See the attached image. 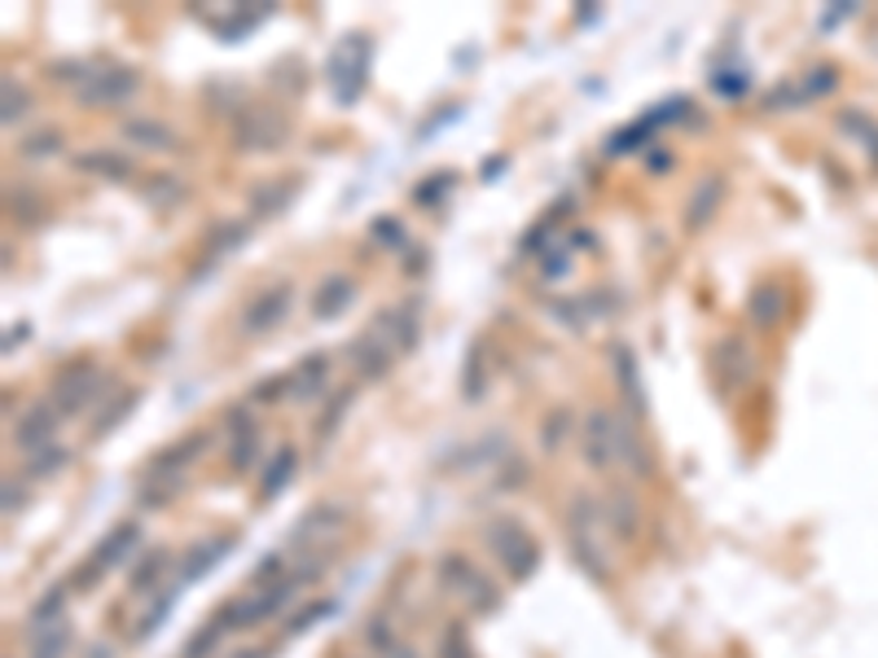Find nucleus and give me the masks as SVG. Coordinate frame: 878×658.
<instances>
[{"label": "nucleus", "mask_w": 878, "mask_h": 658, "mask_svg": "<svg viewBox=\"0 0 878 658\" xmlns=\"http://www.w3.org/2000/svg\"><path fill=\"white\" fill-rule=\"evenodd\" d=\"M67 650H71V632L62 623H53L40 637H31V658H67Z\"/></svg>", "instance_id": "33"}, {"label": "nucleus", "mask_w": 878, "mask_h": 658, "mask_svg": "<svg viewBox=\"0 0 878 658\" xmlns=\"http://www.w3.org/2000/svg\"><path fill=\"white\" fill-rule=\"evenodd\" d=\"M133 409H137V391H128V395H119V400H115V404H110V409H106V413L97 418V426H92V435H110V431L119 426V418H128Z\"/></svg>", "instance_id": "39"}, {"label": "nucleus", "mask_w": 878, "mask_h": 658, "mask_svg": "<svg viewBox=\"0 0 878 658\" xmlns=\"http://www.w3.org/2000/svg\"><path fill=\"white\" fill-rule=\"evenodd\" d=\"M330 369H334V356H330V352H312V356H303V361L286 373V391H291V400L308 404V400L325 395V391H330Z\"/></svg>", "instance_id": "13"}, {"label": "nucleus", "mask_w": 878, "mask_h": 658, "mask_svg": "<svg viewBox=\"0 0 878 658\" xmlns=\"http://www.w3.org/2000/svg\"><path fill=\"white\" fill-rule=\"evenodd\" d=\"M167 571H172V553H167V549H154V553H146V558L128 571V592H133V597L158 592V585L167 580Z\"/></svg>", "instance_id": "23"}, {"label": "nucleus", "mask_w": 878, "mask_h": 658, "mask_svg": "<svg viewBox=\"0 0 878 658\" xmlns=\"http://www.w3.org/2000/svg\"><path fill=\"white\" fill-rule=\"evenodd\" d=\"M294 303V291L291 282H273V286H264V291L255 294L246 307H242V334H269V330H277L282 321H286V312H291Z\"/></svg>", "instance_id": "9"}, {"label": "nucleus", "mask_w": 878, "mask_h": 658, "mask_svg": "<svg viewBox=\"0 0 878 658\" xmlns=\"http://www.w3.org/2000/svg\"><path fill=\"white\" fill-rule=\"evenodd\" d=\"M167 615H172V592H154V606H149L146 615L137 619V628H133V641H149L154 637V628H163L167 623Z\"/></svg>", "instance_id": "36"}, {"label": "nucleus", "mask_w": 878, "mask_h": 658, "mask_svg": "<svg viewBox=\"0 0 878 658\" xmlns=\"http://www.w3.org/2000/svg\"><path fill=\"white\" fill-rule=\"evenodd\" d=\"M365 646L373 650V655H391L396 646H404L400 637H396V623H391V615H373V619H365Z\"/></svg>", "instance_id": "28"}, {"label": "nucleus", "mask_w": 878, "mask_h": 658, "mask_svg": "<svg viewBox=\"0 0 878 658\" xmlns=\"http://www.w3.org/2000/svg\"><path fill=\"white\" fill-rule=\"evenodd\" d=\"M246 233H251V224L246 219H233V224H220L216 233L207 237V255L216 259V255H233L242 242H246Z\"/></svg>", "instance_id": "31"}, {"label": "nucleus", "mask_w": 878, "mask_h": 658, "mask_svg": "<svg viewBox=\"0 0 878 658\" xmlns=\"http://www.w3.org/2000/svg\"><path fill=\"white\" fill-rule=\"evenodd\" d=\"M567 431H572V409H554V413L545 418V426H540V448L554 452V448L567 439Z\"/></svg>", "instance_id": "38"}, {"label": "nucleus", "mask_w": 878, "mask_h": 658, "mask_svg": "<svg viewBox=\"0 0 878 658\" xmlns=\"http://www.w3.org/2000/svg\"><path fill=\"white\" fill-rule=\"evenodd\" d=\"M484 386H488L484 347H479V343H470V352H466V369H461V391H466V400H479V395H484Z\"/></svg>", "instance_id": "30"}, {"label": "nucleus", "mask_w": 878, "mask_h": 658, "mask_svg": "<svg viewBox=\"0 0 878 658\" xmlns=\"http://www.w3.org/2000/svg\"><path fill=\"white\" fill-rule=\"evenodd\" d=\"M357 303V286H352V277H325L316 291H312V316L316 321H334V316H343L348 307Z\"/></svg>", "instance_id": "20"}, {"label": "nucleus", "mask_w": 878, "mask_h": 658, "mask_svg": "<svg viewBox=\"0 0 878 658\" xmlns=\"http://www.w3.org/2000/svg\"><path fill=\"white\" fill-rule=\"evenodd\" d=\"M18 505H22V488L9 479V483H4V513H13Z\"/></svg>", "instance_id": "45"}, {"label": "nucleus", "mask_w": 878, "mask_h": 658, "mask_svg": "<svg viewBox=\"0 0 878 658\" xmlns=\"http://www.w3.org/2000/svg\"><path fill=\"white\" fill-rule=\"evenodd\" d=\"M58 409L49 404V400H40V404H31L22 418H18V426H13V443H18V452H40V448H49L53 435H58Z\"/></svg>", "instance_id": "12"}, {"label": "nucleus", "mask_w": 878, "mask_h": 658, "mask_svg": "<svg viewBox=\"0 0 878 658\" xmlns=\"http://www.w3.org/2000/svg\"><path fill=\"white\" fill-rule=\"evenodd\" d=\"M228 549H233V536H216V540H203L198 549H189V553H185V562H181V585H189V580L207 576Z\"/></svg>", "instance_id": "24"}, {"label": "nucleus", "mask_w": 878, "mask_h": 658, "mask_svg": "<svg viewBox=\"0 0 878 658\" xmlns=\"http://www.w3.org/2000/svg\"><path fill=\"white\" fill-rule=\"evenodd\" d=\"M475 576H479V567L466 558V553H443L436 562V580H439V588L443 592H466V588L475 585Z\"/></svg>", "instance_id": "25"}, {"label": "nucleus", "mask_w": 878, "mask_h": 658, "mask_svg": "<svg viewBox=\"0 0 878 658\" xmlns=\"http://www.w3.org/2000/svg\"><path fill=\"white\" fill-rule=\"evenodd\" d=\"M369 53H373V49H369L365 36H343V40L334 45L330 62H325V71H330V88H334V97H339L343 106H352V101L361 97V88H365Z\"/></svg>", "instance_id": "5"}, {"label": "nucleus", "mask_w": 878, "mask_h": 658, "mask_svg": "<svg viewBox=\"0 0 878 658\" xmlns=\"http://www.w3.org/2000/svg\"><path fill=\"white\" fill-rule=\"evenodd\" d=\"M291 571H286V558L282 553H269V558H260V567L251 571V588H273L282 585Z\"/></svg>", "instance_id": "37"}, {"label": "nucleus", "mask_w": 878, "mask_h": 658, "mask_svg": "<svg viewBox=\"0 0 878 658\" xmlns=\"http://www.w3.org/2000/svg\"><path fill=\"white\" fill-rule=\"evenodd\" d=\"M75 167H79V171H97V176H106V180H124V176H133V163H128L124 154H115V149L79 154V158H75Z\"/></svg>", "instance_id": "27"}, {"label": "nucleus", "mask_w": 878, "mask_h": 658, "mask_svg": "<svg viewBox=\"0 0 878 658\" xmlns=\"http://www.w3.org/2000/svg\"><path fill=\"white\" fill-rule=\"evenodd\" d=\"M387 658H418V655H413L409 646H396V650H391V655H387Z\"/></svg>", "instance_id": "47"}, {"label": "nucleus", "mask_w": 878, "mask_h": 658, "mask_svg": "<svg viewBox=\"0 0 878 658\" xmlns=\"http://www.w3.org/2000/svg\"><path fill=\"white\" fill-rule=\"evenodd\" d=\"M567 268H572V251H567V246H549V255L540 259V273H545V282H558Z\"/></svg>", "instance_id": "42"}, {"label": "nucleus", "mask_w": 878, "mask_h": 658, "mask_svg": "<svg viewBox=\"0 0 878 658\" xmlns=\"http://www.w3.org/2000/svg\"><path fill=\"white\" fill-rule=\"evenodd\" d=\"M207 443H212V435H207V431L176 439L172 448L154 452V465H149L146 479H185V465H189V461H198V456L207 452Z\"/></svg>", "instance_id": "15"}, {"label": "nucleus", "mask_w": 878, "mask_h": 658, "mask_svg": "<svg viewBox=\"0 0 878 658\" xmlns=\"http://www.w3.org/2000/svg\"><path fill=\"white\" fill-rule=\"evenodd\" d=\"M294 198V176H277L251 194V216H277Z\"/></svg>", "instance_id": "26"}, {"label": "nucleus", "mask_w": 878, "mask_h": 658, "mask_svg": "<svg viewBox=\"0 0 878 658\" xmlns=\"http://www.w3.org/2000/svg\"><path fill=\"white\" fill-rule=\"evenodd\" d=\"M110 377L101 373V369L92 365V361H71V365H62L53 373V386H49V404L62 413V418H75V413H84L92 400H101Z\"/></svg>", "instance_id": "3"}, {"label": "nucleus", "mask_w": 878, "mask_h": 658, "mask_svg": "<svg viewBox=\"0 0 878 658\" xmlns=\"http://www.w3.org/2000/svg\"><path fill=\"white\" fill-rule=\"evenodd\" d=\"M294 470H299V452H294L291 443H282V448L264 461V470H260V501H273V497L294 479Z\"/></svg>", "instance_id": "22"}, {"label": "nucleus", "mask_w": 878, "mask_h": 658, "mask_svg": "<svg viewBox=\"0 0 878 658\" xmlns=\"http://www.w3.org/2000/svg\"><path fill=\"white\" fill-rule=\"evenodd\" d=\"M343 518H348V510H343V505H334V501L312 505V510L294 522L291 544L299 549V553H316V558H321V549L334 540V531L343 527Z\"/></svg>", "instance_id": "10"}, {"label": "nucleus", "mask_w": 878, "mask_h": 658, "mask_svg": "<svg viewBox=\"0 0 878 658\" xmlns=\"http://www.w3.org/2000/svg\"><path fill=\"white\" fill-rule=\"evenodd\" d=\"M228 658H273V650H264V646H251V650H237V655Z\"/></svg>", "instance_id": "46"}, {"label": "nucleus", "mask_w": 878, "mask_h": 658, "mask_svg": "<svg viewBox=\"0 0 878 658\" xmlns=\"http://www.w3.org/2000/svg\"><path fill=\"white\" fill-rule=\"evenodd\" d=\"M62 465H67V448L62 443H49V448H40V452L27 456V479H53Z\"/></svg>", "instance_id": "29"}, {"label": "nucleus", "mask_w": 878, "mask_h": 658, "mask_svg": "<svg viewBox=\"0 0 878 658\" xmlns=\"http://www.w3.org/2000/svg\"><path fill=\"white\" fill-rule=\"evenodd\" d=\"M751 369H755V356H751L747 338L730 334V338H721V343H716V377H721V386H725V391L747 386Z\"/></svg>", "instance_id": "16"}, {"label": "nucleus", "mask_w": 878, "mask_h": 658, "mask_svg": "<svg viewBox=\"0 0 878 658\" xmlns=\"http://www.w3.org/2000/svg\"><path fill=\"white\" fill-rule=\"evenodd\" d=\"M0 97H4V110H0V119L13 128L27 110H31V97H27V88L13 79V75H4V84H0Z\"/></svg>", "instance_id": "32"}, {"label": "nucleus", "mask_w": 878, "mask_h": 658, "mask_svg": "<svg viewBox=\"0 0 878 658\" xmlns=\"http://www.w3.org/2000/svg\"><path fill=\"white\" fill-rule=\"evenodd\" d=\"M137 88H142V79H137L133 67H92V75L75 88V97H79V106L101 110V106H124V101H133Z\"/></svg>", "instance_id": "8"}, {"label": "nucleus", "mask_w": 878, "mask_h": 658, "mask_svg": "<svg viewBox=\"0 0 878 658\" xmlns=\"http://www.w3.org/2000/svg\"><path fill=\"white\" fill-rule=\"evenodd\" d=\"M611 369H615V382H620V391H624V404H628L633 422H642V418H646V395H642V369H637V356H633L624 343H615V347H611Z\"/></svg>", "instance_id": "17"}, {"label": "nucleus", "mask_w": 878, "mask_h": 658, "mask_svg": "<svg viewBox=\"0 0 878 658\" xmlns=\"http://www.w3.org/2000/svg\"><path fill=\"white\" fill-rule=\"evenodd\" d=\"M348 404H352V391H343V395H339V404H330V409H325V418L316 422V439H330V431L339 426V418H343V409H348Z\"/></svg>", "instance_id": "44"}, {"label": "nucleus", "mask_w": 878, "mask_h": 658, "mask_svg": "<svg viewBox=\"0 0 878 658\" xmlns=\"http://www.w3.org/2000/svg\"><path fill=\"white\" fill-rule=\"evenodd\" d=\"M137 540H142V527L137 522H119V527H110L106 536H101V544L79 562V571H75V588H97L115 567H124L128 562V553L137 549Z\"/></svg>", "instance_id": "4"}, {"label": "nucleus", "mask_w": 878, "mask_h": 658, "mask_svg": "<svg viewBox=\"0 0 878 658\" xmlns=\"http://www.w3.org/2000/svg\"><path fill=\"white\" fill-rule=\"evenodd\" d=\"M567 540H572V558L593 585L611 580V531H606V513L593 492H576L567 505Z\"/></svg>", "instance_id": "1"}, {"label": "nucleus", "mask_w": 878, "mask_h": 658, "mask_svg": "<svg viewBox=\"0 0 878 658\" xmlns=\"http://www.w3.org/2000/svg\"><path fill=\"white\" fill-rule=\"evenodd\" d=\"M576 435H581V456H585V465L593 474H602V470H611V465H620V435H624V413H615V409H588L585 418H581V426H576Z\"/></svg>", "instance_id": "2"}, {"label": "nucleus", "mask_w": 878, "mask_h": 658, "mask_svg": "<svg viewBox=\"0 0 878 658\" xmlns=\"http://www.w3.org/2000/svg\"><path fill=\"white\" fill-rule=\"evenodd\" d=\"M62 606H67V588H49L40 601H36V610H31V623H53L58 615H62Z\"/></svg>", "instance_id": "41"}, {"label": "nucleus", "mask_w": 878, "mask_h": 658, "mask_svg": "<svg viewBox=\"0 0 878 658\" xmlns=\"http://www.w3.org/2000/svg\"><path fill=\"white\" fill-rule=\"evenodd\" d=\"M488 544H492V553L501 558V567L510 571L514 580H527L531 571H536V562H540V544L523 531V522H514V518H497L492 527H488Z\"/></svg>", "instance_id": "6"}, {"label": "nucleus", "mask_w": 878, "mask_h": 658, "mask_svg": "<svg viewBox=\"0 0 878 658\" xmlns=\"http://www.w3.org/2000/svg\"><path fill=\"white\" fill-rule=\"evenodd\" d=\"M747 316L755 330H778L787 321V291L778 282H760L747 298Z\"/></svg>", "instance_id": "19"}, {"label": "nucleus", "mask_w": 878, "mask_h": 658, "mask_svg": "<svg viewBox=\"0 0 878 658\" xmlns=\"http://www.w3.org/2000/svg\"><path fill=\"white\" fill-rule=\"evenodd\" d=\"M233 137H237L242 149H282L286 137H291V124L273 106H246L233 119Z\"/></svg>", "instance_id": "7"}, {"label": "nucleus", "mask_w": 878, "mask_h": 658, "mask_svg": "<svg viewBox=\"0 0 878 658\" xmlns=\"http://www.w3.org/2000/svg\"><path fill=\"white\" fill-rule=\"evenodd\" d=\"M62 149V132L58 128H45V132H31L27 141H22V158H49V154H58Z\"/></svg>", "instance_id": "40"}, {"label": "nucleus", "mask_w": 878, "mask_h": 658, "mask_svg": "<svg viewBox=\"0 0 878 658\" xmlns=\"http://www.w3.org/2000/svg\"><path fill=\"white\" fill-rule=\"evenodd\" d=\"M119 137H124L128 146L149 149V154H172V149H176V132H172L167 124H158V119H146V115L124 119V124H119Z\"/></svg>", "instance_id": "18"}, {"label": "nucleus", "mask_w": 878, "mask_h": 658, "mask_svg": "<svg viewBox=\"0 0 878 658\" xmlns=\"http://www.w3.org/2000/svg\"><path fill=\"white\" fill-rule=\"evenodd\" d=\"M334 606H339L334 597H316V601H308V606H303L299 615H291V619H286V637H299V632H308V628H312V623H321V619H325V615H330Z\"/></svg>", "instance_id": "35"}, {"label": "nucleus", "mask_w": 878, "mask_h": 658, "mask_svg": "<svg viewBox=\"0 0 878 658\" xmlns=\"http://www.w3.org/2000/svg\"><path fill=\"white\" fill-rule=\"evenodd\" d=\"M602 513H606V531L620 536L624 544H633L642 536V501L628 488H611L602 497Z\"/></svg>", "instance_id": "14"}, {"label": "nucleus", "mask_w": 878, "mask_h": 658, "mask_svg": "<svg viewBox=\"0 0 878 658\" xmlns=\"http://www.w3.org/2000/svg\"><path fill=\"white\" fill-rule=\"evenodd\" d=\"M439 658H475V650H470V641H466V632L452 623L448 628V637L439 641Z\"/></svg>", "instance_id": "43"}, {"label": "nucleus", "mask_w": 878, "mask_h": 658, "mask_svg": "<svg viewBox=\"0 0 878 658\" xmlns=\"http://www.w3.org/2000/svg\"><path fill=\"white\" fill-rule=\"evenodd\" d=\"M228 426V470L233 474H251V465L260 461V426L246 409H228L224 418Z\"/></svg>", "instance_id": "11"}, {"label": "nucleus", "mask_w": 878, "mask_h": 658, "mask_svg": "<svg viewBox=\"0 0 878 658\" xmlns=\"http://www.w3.org/2000/svg\"><path fill=\"white\" fill-rule=\"evenodd\" d=\"M224 637H228V628H224L220 619H212L207 628H198V637H194V641L181 650V658H212L220 646H224Z\"/></svg>", "instance_id": "34"}, {"label": "nucleus", "mask_w": 878, "mask_h": 658, "mask_svg": "<svg viewBox=\"0 0 878 658\" xmlns=\"http://www.w3.org/2000/svg\"><path fill=\"white\" fill-rule=\"evenodd\" d=\"M721 198H725V180H721V176H703V180L690 189L685 224H690V228H703L708 219L721 212Z\"/></svg>", "instance_id": "21"}]
</instances>
